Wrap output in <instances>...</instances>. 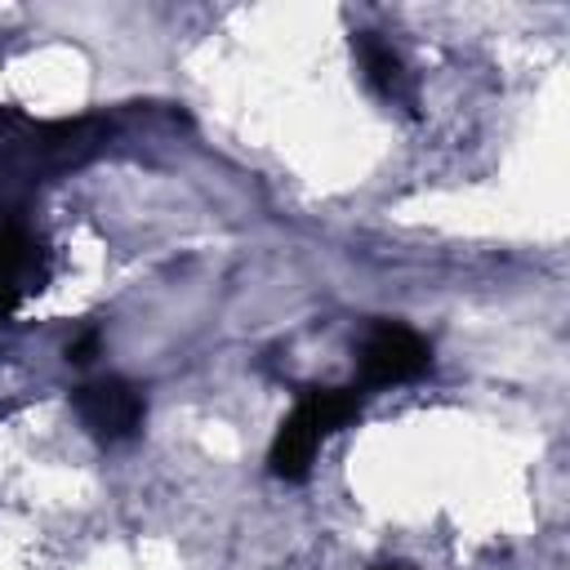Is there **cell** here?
I'll return each instance as SVG.
<instances>
[{
    "instance_id": "obj_4",
    "label": "cell",
    "mask_w": 570,
    "mask_h": 570,
    "mask_svg": "<svg viewBox=\"0 0 570 570\" xmlns=\"http://www.w3.org/2000/svg\"><path fill=\"white\" fill-rule=\"evenodd\" d=\"M40 245L13 209H0V316H9L31 289H40Z\"/></svg>"
},
{
    "instance_id": "obj_7",
    "label": "cell",
    "mask_w": 570,
    "mask_h": 570,
    "mask_svg": "<svg viewBox=\"0 0 570 570\" xmlns=\"http://www.w3.org/2000/svg\"><path fill=\"white\" fill-rule=\"evenodd\" d=\"M379 570H401V566H379Z\"/></svg>"
},
{
    "instance_id": "obj_6",
    "label": "cell",
    "mask_w": 570,
    "mask_h": 570,
    "mask_svg": "<svg viewBox=\"0 0 570 570\" xmlns=\"http://www.w3.org/2000/svg\"><path fill=\"white\" fill-rule=\"evenodd\" d=\"M94 347H98V334L89 330V334H80L76 343H67V361H89V356H94Z\"/></svg>"
},
{
    "instance_id": "obj_5",
    "label": "cell",
    "mask_w": 570,
    "mask_h": 570,
    "mask_svg": "<svg viewBox=\"0 0 570 570\" xmlns=\"http://www.w3.org/2000/svg\"><path fill=\"white\" fill-rule=\"evenodd\" d=\"M352 49H356V58H361L365 80H370L383 98H405V94H410V89H405V62H401V53H396L387 40H379L374 31H361V36L352 40Z\"/></svg>"
},
{
    "instance_id": "obj_1",
    "label": "cell",
    "mask_w": 570,
    "mask_h": 570,
    "mask_svg": "<svg viewBox=\"0 0 570 570\" xmlns=\"http://www.w3.org/2000/svg\"><path fill=\"white\" fill-rule=\"evenodd\" d=\"M352 419H361V392L356 387H312L298 396V405L281 419L272 450H267V468L281 481H303L316 463V450L343 432Z\"/></svg>"
},
{
    "instance_id": "obj_2",
    "label": "cell",
    "mask_w": 570,
    "mask_h": 570,
    "mask_svg": "<svg viewBox=\"0 0 570 570\" xmlns=\"http://www.w3.org/2000/svg\"><path fill=\"white\" fill-rule=\"evenodd\" d=\"M356 370L365 387H396L414 383L419 374L432 370V347L419 330L401 321H374L356 347Z\"/></svg>"
},
{
    "instance_id": "obj_3",
    "label": "cell",
    "mask_w": 570,
    "mask_h": 570,
    "mask_svg": "<svg viewBox=\"0 0 570 570\" xmlns=\"http://www.w3.org/2000/svg\"><path fill=\"white\" fill-rule=\"evenodd\" d=\"M71 410L76 419L85 423V432L102 445H120L129 436H138L142 419H147V401L142 392L129 383V379H94V383H80L71 392Z\"/></svg>"
}]
</instances>
